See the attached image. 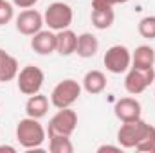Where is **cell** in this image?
I'll return each instance as SVG.
<instances>
[{
  "label": "cell",
  "mask_w": 155,
  "mask_h": 153,
  "mask_svg": "<svg viewBox=\"0 0 155 153\" xmlns=\"http://www.w3.org/2000/svg\"><path fill=\"white\" fill-rule=\"evenodd\" d=\"M45 128L40 124V119L25 117L20 119L16 124V141L25 150H38L45 141Z\"/></svg>",
  "instance_id": "obj_1"
},
{
  "label": "cell",
  "mask_w": 155,
  "mask_h": 153,
  "mask_svg": "<svg viewBox=\"0 0 155 153\" xmlns=\"http://www.w3.org/2000/svg\"><path fill=\"white\" fill-rule=\"evenodd\" d=\"M81 96V85L78 83L76 79H63L60 81L52 92H51V105L54 108H69L76 103Z\"/></svg>",
  "instance_id": "obj_2"
},
{
  "label": "cell",
  "mask_w": 155,
  "mask_h": 153,
  "mask_svg": "<svg viewBox=\"0 0 155 153\" xmlns=\"http://www.w3.org/2000/svg\"><path fill=\"white\" fill-rule=\"evenodd\" d=\"M72 18H74L72 7L69 4H63V2H52L43 13L45 25L51 31H56V33L63 31V29H69L71 24H72Z\"/></svg>",
  "instance_id": "obj_3"
},
{
  "label": "cell",
  "mask_w": 155,
  "mask_h": 153,
  "mask_svg": "<svg viewBox=\"0 0 155 153\" xmlns=\"http://www.w3.org/2000/svg\"><path fill=\"white\" fill-rule=\"evenodd\" d=\"M152 124H148L146 121L143 119H135V121H128V122H123L121 128L117 130V142L121 148H126V150H132L135 148L141 139L148 133Z\"/></svg>",
  "instance_id": "obj_4"
},
{
  "label": "cell",
  "mask_w": 155,
  "mask_h": 153,
  "mask_svg": "<svg viewBox=\"0 0 155 153\" xmlns=\"http://www.w3.org/2000/svg\"><path fill=\"white\" fill-rule=\"evenodd\" d=\"M78 126V114L69 108H60L56 114L51 117L49 126H47V135H67L71 137Z\"/></svg>",
  "instance_id": "obj_5"
},
{
  "label": "cell",
  "mask_w": 155,
  "mask_h": 153,
  "mask_svg": "<svg viewBox=\"0 0 155 153\" xmlns=\"http://www.w3.org/2000/svg\"><path fill=\"white\" fill-rule=\"evenodd\" d=\"M43 81H45L43 70L40 67H36V65H27V67H24L18 72L16 86H18V90L24 96H35V94H38L41 90Z\"/></svg>",
  "instance_id": "obj_6"
},
{
  "label": "cell",
  "mask_w": 155,
  "mask_h": 153,
  "mask_svg": "<svg viewBox=\"0 0 155 153\" xmlns=\"http://www.w3.org/2000/svg\"><path fill=\"white\" fill-rule=\"evenodd\" d=\"M103 63H105V67H107L108 72H112V74H123V72H126L132 67V52L124 45H112L105 52Z\"/></svg>",
  "instance_id": "obj_7"
},
{
  "label": "cell",
  "mask_w": 155,
  "mask_h": 153,
  "mask_svg": "<svg viewBox=\"0 0 155 153\" xmlns=\"http://www.w3.org/2000/svg\"><path fill=\"white\" fill-rule=\"evenodd\" d=\"M155 81V70L152 69H128V74L124 77V88L128 94L132 96H139L143 94L152 83Z\"/></svg>",
  "instance_id": "obj_8"
},
{
  "label": "cell",
  "mask_w": 155,
  "mask_h": 153,
  "mask_svg": "<svg viewBox=\"0 0 155 153\" xmlns=\"http://www.w3.org/2000/svg\"><path fill=\"white\" fill-rule=\"evenodd\" d=\"M43 15L38 13L36 9H24L16 16V31L24 36H33L38 31H41L43 25Z\"/></svg>",
  "instance_id": "obj_9"
},
{
  "label": "cell",
  "mask_w": 155,
  "mask_h": 153,
  "mask_svg": "<svg viewBox=\"0 0 155 153\" xmlns=\"http://www.w3.org/2000/svg\"><path fill=\"white\" fill-rule=\"evenodd\" d=\"M114 114H116V117L121 122H128V121L141 119L143 108H141V103L137 99H134V97H121L114 105Z\"/></svg>",
  "instance_id": "obj_10"
},
{
  "label": "cell",
  "mask_w": 155,
  "mask_h": 153,
  "mask_svg": "<svg viewBox=\"0 0 155 153\" xmlns=\"http://www.w3.org/2000/svg\"><path fill=\"white\" fill-rule=\"evenodd\" d=\"M31 49L40 56H49L56 52V33L49 31H38L31 38Z\"/></svg>",
  "instance_id": "obj_11"
},
{
  "label": "cell",
  "mask_w": 155,
  "mask_h": 153,
  "mask_svg": "<svg viewBox=\"0 0 155 153\" xmlns=\"http://www.w3.org/2000/svg\"><path fill=\"white\" fill-rule=\"evenodd\" d=\"M78 34L71 29H63L56 33V52L60 56H71L76 52Z\"/></svg>",
  "instance_id": "obj_12"
},
{
  "label": "cell",
  "mask_w": 155,
  "mask_h": 153,
  "mask_svg": "<svg viewBox=\"0 0 155 153\" xmlns=\"http://www.w3.org/2000/svg\"><path fill=\"white\" fill-rule=\"evenodd\" d=\"M20 69H18V61L15 56H11L9 52H5L4 49H0V83H7L11 79L18 76Z\"/></svg>",
  "instance_id": "obj_13"
},
{
  "label": "cell",
  "mask_w": 155,
  "mask_h": 153,
  "mask_svg": "<svg viewBox=\"0 0 155 153\" xmlns=\"http://www.w3.org/2000/svg\"><path fill=\"white\" fill-rule=\"evenodd\" d=\"M99 50V40L96 38L92 33H83L78 36V47H76V54L79 58L87 60L96 56V52Z\"/></svg>",
  "instance_id": "obj_14"
},
{
  "label": "cell",
  "mask_w": 155,
  "mask_h": 153,
  "mask_svg": "<svg viewBox=\"0 0 155 153\" xmlns=\"http://www.w3.org/2000/svg\"><path fill=\"white\" fill-rule=\"evenodd\" d=\"M155 63V50L150 45H139L132 52V67L134 69H152Z\"/></svg>",
  "instance_id": "obj_15"
},
{
  "label": "cell",
  "mask_w": 155,
  "mask_h": 153,
  "mask_svg": "<svg viewBox=\"0 0 155 153\" xmlns=\"http://www.w3.org/2000/svg\"><path fill=\"white\" fill-rule=\"evenodd\" d=\"M49 110V99L47 96L43 94H35V96H29L27 103H25V114L27 117H35V119H41L47 115Z\"/></svg>",
  "instance_id": "obj_16"
},
{
  "label": "cell",
  "mask_w": 155,
  "mask_h": 153,
  "mask_svg": "<svg viewBox=\"0 0 155 153\" xmlns=\"http://www.w3.org/2000/svg\"><path fill=\"white\" fill-rule=\"evenodd\" d=\"M83 88L92 96L101 94L107 88V76L101 70H88L83 77Z\"/></svg>",
  "instance_id": "obj_17"
},
{
  "label": "cell",
  "mask_w": 155,
  "mask_h": 153,
  "mask_svg": "<svg viewBox=\"0 0 155 153\" xmlns=\"http://www.w3.org/2000/svg\"><path fill=\"white\" fill-rule=\"evenodd\" d=\"M114 20H116L114 9H92V13H90V22L99 31L110 29L112 24H114Z\"/></svg>",
  "instance_id": "obj_18"
},
{
  "label": "cell",
  "mask_w": 155,
  "mask_h": 153,
  "mask_svg": "<svg viewBox=\"0 0 155 153\" xmlns=\"http://www.w3.org/2000/svg\"><path fill=\"white\" fill-rule=\"evenodd\" d=\"M49 151L51 153H72L74 144L67 135H52L49 137Z\"/></svg>",
  "instance_id": "obj_19"
},
{
  "label": "cell",
  "mask_w": 155,
  "mask_h": 153,
  "mask_svg": "<svg viewBox=\"0 0 155 153\" xmlns=\"http://www.w3.org/2000/svg\"><path fill=\"white\" fill-rule=\"evenodd\" d=\"M137 31L143 38L146 40H155V15H150V16H144L141 18L139 25H137Z\"/></svg>",
  "instance_id": "obj_20"
},
{
  "label": "cell",
  "mask_w": 155,
  "mask_h": 153,
  "mask_svg": "<svg viewBox=\"0 0 155 153\" xmlns=\"http://www.w3.org/2000/svg\"><path fill=\"white\" fill-rule=\"evenodd\" d=\"M135 150L143 153H155V126H150L148 133L141 139V142L135 146Z\"/></svg>",
  "instance_id": "obj_21"
},
{
  "label": "cell",
  "mask_w": 155,
  "mask_h": 153,
  "mask_svg": "<svg viewBox=\"0 0 155 153\" xmlns=\"http://www.w3.org/2000/svg\"><path fill=\"white\" fill-rule=\"evenodd\" d=\"M13 16H15V5H13L11 2L2 0V2H0V25L9 24V22L13 20Z\"/></svg>",
  "instance_id": "obj_22"
},
{
  "label": "cell",
  "mask_w": 155,
  "mask_h": 153,
  "mask_svg": "<svg viewBox=\"0 0 155 153\" xmlns=\"http://www.w3.org/2000/svg\"><path fill=\"white\" fill-rule=\"evenodd\" d=\"M114 0H92V9H114Z\"/></svg>",
  "instance_id": "obj_23"
},
{
  "label": "cell",
  "mask_w": 155,
  "mask_h": 153,
  "mask_svg": "<svg viewBox=\"0 0 155 153\" xmlns=\"http://www.w3.org/2000/svg\"><path fill=\"white\" fill-rule=\"evenodd\" d=\"M38 0H13V5L20 7V9H31Z\"/></svg>",
  "instance_id": "obj_24"
},
{
  "label": "cell",
  "mask_w": 155,
  "mask_h": 153,
  "mask_svg": "<svg viewBox=\"0 0 155 153\" xmlns=\"http://www.w3.org/2000/svg\"><path fill=\"white\" fill-rule=\"evenodd\" d=\"M103 151H121V146H112V144H103L97 148V153H103Z\"/></svg>",
  "instance_id": "obj_25"
},
{
  "label": "cell",
  "mask_w": 155,
  "mask_h": 153,
  "mask_svg": "<svg viewBox=\"0 0 155 153\" xmlns=\"http://www.w3.org/2000/svg\"><path fill=\"white\" fill-rule=\"evenodd\" d=\"M0 151H9V153H15L16 150L13 146H0Z\"/></svg>",
  "instance_id": "obj_26"
},
{
  "label": "cell",
  "mask_w": 155,
  "mask_h": 153,
  "mask_svg": "<svg viewBox=\"0 0 155 153\" xmlns=\"http://www.w3.org/2000/svg\"><path fill=\"white\" fill-rule=\"evenodd\" d=\"M114 2H116V4H126L128 0H114Z\"/></svg>",
  "instance_id": "obj_27"
},
{
  "label": "cell",
  "mask_w": 155,
  "mask_h": 153,
  "mask_svg": "<svg viewBox=\"0 0 155 153\" xmlns=\"http://www.w3.org/2000/svg\"><path fill=\"white\" fill-rule=\"evenodd\" d=\"M0 2H2V0H0Z\"/></svg>",
  "instance_id": "obj_28"
}]
</instances>
